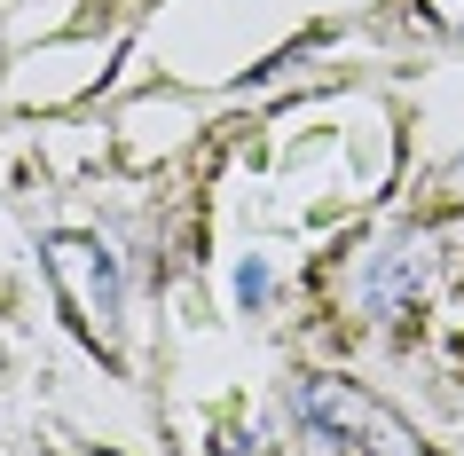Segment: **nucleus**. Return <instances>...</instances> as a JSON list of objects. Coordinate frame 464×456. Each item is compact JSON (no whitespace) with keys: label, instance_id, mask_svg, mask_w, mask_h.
Listing matches in <instances>:
<instances>
[{"label":"nucleus","instance_id":"nucleus-4","mask_svg":"<svg viewBox=\"0 0 464 456\" xmlns=\"http://www.w3.org/2000/svg\"><path fill=\"white\" fill-rule=\"evenodd\" d=\"M213 456H252V449H245V432H220V441H213Z\"/></svg>","mask_w":464,"mask_h":456},{"label":"nucleus","instance_id":"nucleus-2","mask_svg":"<svg viewBox=\"0 0 464 456\" xmlns=\"http://www.w3.org/2000/svg\"><path fill=\"white\" fill-rule=\"evenodd\" d=\"M299 417L315 432H331V441H346V449L362 441L370 456H425L410 432H401V417H386L378 402H362L346 378H307L299 385Z\"/></svg>","mask_w":464,"mask_h":456},{"label":"nucleus","instance_id":"nucleus-1","mask_svg":"<svg viewBox=\"0 0 464 456\" xmlns=\"http://www.w3.org/2000/svg\"><path fill=\"white\" fill-rule=\"evenodd\" d=\"M48 276L63 291V315L79 323V338L111 346L119 338V267L95 237H48Z\"/></svg>","mask_w":464,"mask_h":456},{"label":"nucleus","instance_id":"nucleus-3","mask_svg":"<svg viewBox=\"0 0 464 456\" xmlns=\"http://www.w3.org/2000/svg\"><path fill=\"white\" fill-rule=\"evenodd\" d=\"M425 16H433L440 32H464V0H425Z\"/></svg>","mask_w":464,"mask_h":456}]
</instances>
